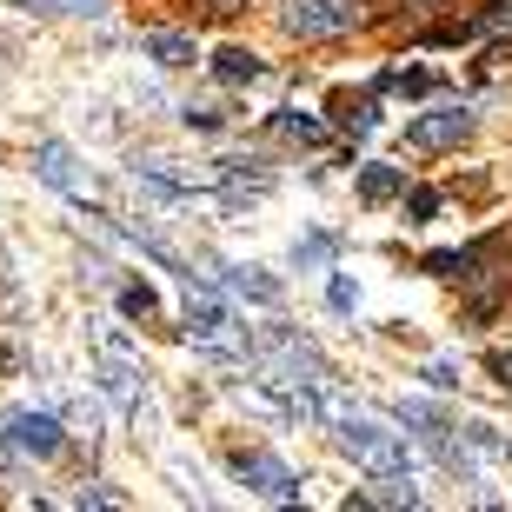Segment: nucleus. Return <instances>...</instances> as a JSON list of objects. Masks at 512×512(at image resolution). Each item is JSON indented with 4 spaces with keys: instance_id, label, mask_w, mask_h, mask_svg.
Here are the masks:
<instances>
[{
    "instance_id": "423d86ee",
    "label": "nucleus",
    "mask_w": 512,
    "mask_h": 512,
    "mask_svg": "<svg viewBox=\"0 0 512 512\" xmlns=\"http://www.w3.org/2000/svg\"><path fill=\"white\" fill-rule=\"evenodd\" d=\"M233 473H240V486H253L260 499H300V479H293V466L273 453H233Z\"/></svg>"
},
{
    "instance_id": "2eb2a0df",
    "label": "nucleus",
    "mask_w": 512,
    "mask_h": 512,
    "mask_svg": "<svg viewBox=\"0 0 512 512\" xmlns=\"http://www.w3.org/2000/svg\"><path fill=\"white\" fill-rule=\"evenodd\" d=\"M280 133H286V140H300V147H320V140H326V127L313 114H280Z\"/></svg>"
},
{
    "instance_id": "4be33fe9",
    "label": "nucleus",
    "mask_w": 512,
    "mask_h": 512,
    "mask_svg": "<svg viewBox=\"0 0 512 512\" xmlns=\"http://www.w3.org/2000/svg\"><path fill=\"white\" fill-rule=\"evenodd\" d=\"M493 373H499V380L512 386V353H493Z\"/></svg>"
},
{
    "instance_id": "b1692460",
    "label": "nucleus",
    "mask_w": 512,
    "mask_h": 512,
    "mask_svg": "<svg viewBox=\"0 0 512 512\" xmlns=\"http://www.w3.org/2000/svg\"><path fill=\"white\" fill-rule=\"evenodd\" d=\"M213 7H233V0H213Z\"/></svg>"
},
{
    "instance_id": "5701e85b",
    "label": "nucleus",
    "mask_w": 512,
    "mask_h": 512,
    "mask_svg": "<svg viewBox=\"0 0 512 512\" xmlns=\"http://www.w3.org/2000/svg\"><path fill=\"white\" fill-rule=\"evenodd\" d=\"M67 7H74V14H100V7H107V0H67Z\"/></svg>"
},
{
    "instance_id": "f257e3e1",
    "label": "nucleus",
    "mask_w": 512,
    "mask_h": 512,
    "mask_svg": "<svg viewBox=\"0 0 512 512\" xmlns=\"http://www.w3.org/2000/svg\"><path fill=\"white\" fill-rule=\"evenodd\" d=\"M326 419H333L340 446L360 459L366 473H380V479H413V459H406V433H393L386 419L360 413V406H333V399H326Z\"/></svg>"
},
{
    "instance_id": "1a4fd4ad",
    "label": "nucleus",
    "mask_w": 512,
    "mask_h": 512,
    "mask_svg": "<svg viewBox=\"0 0 512 512\" xmlns=\"http://www.w3.org/2000/svg\"><path fill=\"white\" fill-rule=\"evenodd\" d=\"M220 286H227L233 300L266 306V313H280V306H286V286L273 280V273H260V266H220Z\"/></svg>"
},
{
    "instance_id": "6ab92c4d",
    "label": "nucleus",
    "mask_w": 512,
    "mask_h": 512,
    "mask_svg": "<svg viewBox=\"0 0 512 512\" xmlns=\"http://www.w3.org/2000/svg\"><path fill=\"white\" fill-rule=\"evenodd\" d=\"M433 213H439V193L419 187V193H413V220H433Z\"/></svg>"
},
{
    "instance_id": "a211bd4d",
    "label": "nucleus",
    "mask_w": 512,
    "mask_h": 512,
    "mask_svg": "<svg viewBox=\"0 0 512 512\" xmlns=\"http://www.w3.org/2000/svg\"><path fill=\"white\" fill-rule=\"evenodd\" d=\"M386 87H393V94H433V74H386Z\"/></svg>"
},
{
    "instance_id": "9b49d317",
    "label": "nucleus",
    "mask_w": 512,
    "mask_h": 512,
    "mask_svg": "<svg viewBox=\"0 0 512 512\" xmlns=\"http://www.w3.org/2000/svg\"><path fill=\"white\" fill-rule=\"evenodd\" d=\"M213 80H220V87H253V80H260V54H253V47H220V54H213Z\"/></svg>"
},
{
    "instance_id": "f03ea898",
    "label": "nucleus",
    "mask_w": 512,
    "mask_h": 512,
    "mask_svg": "<svg viewBox=\"0 0 512 512\" xmlns=\"http://www.w3.org/2000/svg\"><path fill=\"white\" fill-rule=\"evenodd\" d=\"M0 446H7V453H27V459H54L60 446H67V433H60L47 413L14 406V413H0Z\"/></svg>"
},
{
    "instance_id": "0eeeda50",
    "label": "nucleus",
    "mask_w": 512,
    "mask_h": 512,
    "mask_svg": "<svg viewBox=\"0 0 512 512\" xmlns=\"http://www.w3.org/2000/svg\"><path fill=\"white\" fill-rule=\"evenodd\" d=\"M466 133H473V114H466V107H433V114L406 120V140H413L419 153H446V147H459Z\"/></svg>"
},
{
    "instance_id": "7ed1b4c3",
    "label": "nucleus",
    "mask_w": 512,
    "mask_h": 512,
    "mask_svg": "<svg viewBox=\"0 0 512 512\" xmlns=\"http://www.w3.org/2000/svg\"><path fill=\"white\" fill-rule=\"evenodd\" d=\"M100 386H107L120 406H133V399H140V353L127 346V333H120V326H100Z\"/></svg>"
},
{
    "instance_id": "aec40b11",
    "label": "nucleus",
    "mask_w": 512,
    "mask_h": 512,
    "mask_svg": "<svg viewBox=\"0 0 512 512\" xmlns=\"http://www.w3.org/2000/svg\"><path fill=\"white\" fill-rule=\"evenodd\" d=\"M426 380H433V386H459L453 380V360H433V366H426Z\"/></svg>"
},
{
    "instance_id": "f8f14e48",
    "label": "nucleus",
    "mask_w": 512,
    "mask_h": 512,
    "mask_svg": "<svg viewBox=\"0 0 512 512\" xmlns=\"http://www.w3.org/2000/svg\"><path fill=\"white\" fill-rule=\"evenodd\" d=\"M393 193H406V173L399 167H386V160H373V167H360V200H393Z\"/></svg>"
},
{
    "instance_id": "39448f33",
    "label": "nucleus",
    "mask_w": 512,
    "mask_h": 512,
    "mask_svg": "<svg viewBox=\"0 0 512 512\" xmlns=\"http://www.w3.org/2000/svg\"><path fill=\"white\" fill-rule=\"evenodd\" d=\"M260 353H266V366H273V373H293V380L326 386V360H320V346L300 340V333H266Z\"/></svg>"
},
{
    "instance_id": "4468645a",
    "label": "nucleus",
    "mask_w": 512,
    "mask_h": 512,
    "mask_svg": "<svg viewBox=\"0 0 512 512\" xmlns=\"http://www.w3.org/2000/svg\"><path fill=\"white\" fill-rule=\"evenodd\" d=\"M120 313H127V320H153V313H160V293H153L147 280H140V286H120Z\"/></svg>"
},
{
    "instance_id": "412c9836",
    "label": "nucleus",
    "mask_w": 512,
    "mask_h": 512,
    "mask_svg": "<svg viewBox=\"0 0 512 512\" xmlns=\"http://www.w3.org/2000/svg\"><path fill=\"white\" fill-rule=\"evenodd\" d=\"M486 27H512V0H499L493 14H486Z\"/></svg>"
},
{
    "instance_id": "f3484780",
    "label": "nucleus",
    "mask_w": 512,
    "mask_h": 512,
    "mask_svg": "<svg viewBox=\"0 0 512 512\" xmlns=\"http://www.w3.org/2000/svg\"><path fill=\"white\" fill-rule=\"evenodd\" d=\"M326 306H333V313H353V306H360V280L333 273V286H326Z\"/></svg>"
},
{
    "instance_id": "ddd939ff",
    "label": "nucleus",
    "mask_w": 512,
    "mask_h": 512,
    "mask_svg": "<svg viewBox=\"0 0 512 512\" xmlns=\"http://www.w3.org/2000/svg\"><path fill=\"white\" fill-rule=\"evenodd\" d=\"M333 253H340V233H306V240H293V266H300V273L326 266Z\"/></svg>"
},
{
    "instance_id": "20e7f679",
    "label": "nucleus",
    "mask_w": 512,
    "mask_h": 512,
    "mask_svg": "<svg viewBox=\"0 0 512 512\" xmlns=\"http://www.w3.org/2000/svg\"><path fill=\"white\" fill-rule=\"evenodd\" d=\"M360 20V0H286V27L300 40H326V34H346Z\"/></svg>"
},
{
    "instance_id": "dca6fc26",
    "label": "nucleus",
    "mask_w": 512,
    "mask_h": 512,
    "mask_svg": "<svg viewBox=\"0 0 512 512\" xmlns=\"http://www.w3.org/2000/svg\"><path fill=\"white\" fill-rule=\"evenodd\" d=\"M466 446H479V453H493V459H512V439H499V426H466Z\"/></svg>"
},
{
    "instance_id": "6e6552de",
    "label": "nucleus",
    "mask_w": 512,
    "mask_h": 512,
    "mask_svg": "<svg viewBox=\"0 0 512 512\" xmlns=\"http://www.w3.org/2000/svg\"><path fill=\"white\" fill-rule=\"evenodd\" d=\"M34 167H40V180H47V187H60L67 200H94V180L80 173V160H74V147H67V140H40V147H34Z\"/></svg>"
},
{
    "instance_id": "9d476101",
    "label": "nucleus",
    "mask_w": 512,
    "mask_h": 512,
    "mask_svg": "<svg viewBox=\"0 0 512 512\" xmlns=\"http://www.w3.org/2000/svg\"><path fill=\"white\" fill-rule=\"evenodd\" d=\"M140 54L160 60V67H193V60H200V47H193V34H173V27H160V34L140 40Z\"/></svg>"
}]
</instances>
